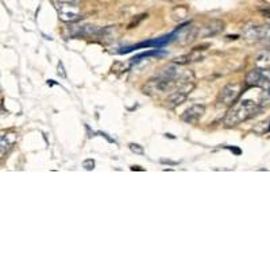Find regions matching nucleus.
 <instances>
[{
    "label": "nucleus",
    "mask_w": 270,
    "mask_h": 270,
    "mask_svg": "<svg viewBox=\"0 0 270 270\" xmlns=\"http://www.w3.org/2000/svg\"><path fill=\"white\" fill-rule=\"evenodd\" d=\"M57 73H58V76H61V77H66V73H65V71H64V66H62V62H60V64H58Z\"/></svg>",
    "instance_id": "obj_19"
},
{
    "label": "nucleus",
    "mask_w": 270,
    "mask_h": 270,
    "mask_svg": "<svg viewBox=\"0 0 270 270\" xmlns=\"http://www.w3.org/2000/svg\"><path fill=\"white\" fill-rule=\"evenodd\" d=\"M269 92H270V90H269Z\"/></svg>",
    "instance_id": "obj_23"
},
{
    "label": "nucleus",
    "mask_w": 270,
    "mask_h": 270,
    "mask_svg": "<svg viewBox=\"0 0 270 270\" xmlns=\"http://www.w3.org/2000/svg\"><path fill=\"white\" fill-rule=\"evenodd\" d=\"M83 166L85 167L87 170H93V169H95V161H93V160H85Z\"/></svg>",
    "instance_id": "obj_17"
},
{
    "label": "nucleus",
    "mask_w": 270,
    "mask_h": 270,
    "mask_svg": "<svg viewBox=\"0 0 270 270\" xmlns=\"http://www.w3.org/2000/svg\"><path fill=\"white\" fill-rule=\"evenodd\" d=\"M269 131H270V127H269Z\"/></svg>",
    "instance_id": "obj_22"
},
{
    "label": "nucleus",
    "mask_w": 270,
    "mask_h": 270,
    "mask_svg": "<svg viewBox=\"0 0 270 270\" xmlns=\"http://www.w3.org/2000/svg\"><path fill=\"white\" fill-rule=\"evenodd\" d=\"M179 84V80L174 78L164 77V76H157V77L149 80L148 83L142 87V92L149 96H154V95H161L164 92L172 90Z\"/></svg>",
    "instance_id": "obj_3"
},
{
    "label": "nucleus",
    "mask_w": 270,
    "mask_h": 270,
    "mask_svg": "<svg viewBox=\"0 0 270 270\" xmlns=\"http://www.w3.org/2000/svg\"><path fill=\"white\" fill-rule=\"evenodd\" d=\"M254 65L258 69H270V49H265L258 53L254 58Z\"/></svg>",
    "instance_id": "obj_9"
},
{
    "label": "nucleus",
    "mask_w": 270,
    "mask_h": 270,
    "mask_svg": "<svg viewBox=\"0 0 270 270\" xmlns=\"http://www.w3.org/2000/svg\"><path fill=\"white\" fill-rule=\"evenodd\" d=\"M240 95H242V84H227L225 88L220 90V93H219V102L223 103L225 105H230L231 107L232 104H235L238 102Z\"/></svg>",
    "instance_id": "obj_4"
},
{
    "label": "nucleus",
    "mask_w": 270,
    "mask_h": 270,
    "mask_svg": "<svg viewBox=\"0 0 270 270\" xmlns=\"http://www.w3.org/2000/svg\"><path fill=\"white\" fill-rule=\"evenodd\" d=\"M199 60V56H195V54H185V56H180V57H176L173 60L174 64L177 65H187L192 61Z\"/></svg>",
    "instance_id": "obj_14"
},
{
    "label": "nucleus",
    "mask_w": 270,
    "mask_h": 270,
    "mask_svg": "<svg viewBox=\"0 0 270 270\" xmlns=\"http://www.w3.org/2000/svg\"><path fill=\"white\" fill-rule=\"evenodd\" d=\"M187 99H188V95L185 93V92L177 90L176 92L170 93V95L166 97L165 103H166L167 108L173 109V108H176V107L181 105L182 103H185V102H187Z\"/></svg>",
    "instance_id": "obj_8"
},
{
    "label": "nucleus",
    "mask_w": 270,
    "mask_h": 270,
    "mask_svg": "<svg viewBox=\"0 0 270 270\" xmlns=\"http://www.w3.org/2000/svg\"><path fill=\"white\" fill-rule=\"evenodd\" d=\"M53 6L57 10L58 18L62 22H76L81 19V13L78 4L81 0H52Z\"/></svg>",
    "instance_id": "obj_2"
},
{
    "label": "nucleus",
    "mask_w": 270,
    "mask_h": 270,
    "mask_svg": "<svg viewBox=\"0 0 270 270\" xmlns=\"http://www.w3.org/2000/svg\"><path fill=\"white\" fill-rule=\"evenodd\" d=\"M111 69H112V72H115V73H120V72H124L126 66H124V64L120 62V61H116V62H114V65H112Z\"/></svg>",
    "instance_id": "obj_16"
},
{
    "label": "nucleus",
    "mask_w": 270,
    "mask_h": 270,
    "mask_svg": "<svg viewBox=\"0 0 270 270\" xmlns=\"http://www.w3.org/2000/svg\"><path fill=\"white\" fill-rule=\"evenodd\" d=\"M261 78H262V69H253L247 73V76H246V84L249 85V87H259V84H261Z\"/></svg>",
    "instance_id": "obj_11"
},
{
    "label": "nucleus",
    "mask_w": 270,
    "mask_h": 270,
    "mask_svg": "<svg viewBox=\"0 0 270 270\" xmlns=\"http://www.w3.org/2000/svg\"><path fill=\"white\" fill-rule=\"evenodd\" d=\"M15 142H16V135L14 133L1 134V136H0V153H1V157H4V154L13 148Z\"/></svg>",
    "instance_id": "obj_10"
},
{
    "label": "nucleus",
    "mask_w": 270,
    "mask_h": 270,
    "mask_svg": "<svg viewBox=\"0 0 270 270\" xmlns=\"http://www.w3.org/2000/svg\"><path fill=\"white\" fill-rule=\"evenodd\" d=\"M225 29V23L222 20L219 19H213L207 22L204 26H201L197 31V37H201V38H206V37H213L216 35L218 32H220Z\"/></svg>",
    "instance_id": "obj_7"
},
{
    "label": "nucleus",
    "mask_w": 270,
    "mask_h": 270,
    "mask_svg": "<svg viewBox=\"0 0 270 270\" xmlns=\"http://www.w3.org/2000/svg\"><path fill=\"white\" fill-rule=\"evenodd\" d=\"M145 16H148V15H145V14H143V15H139V18H138V19H136V20L134 19L133 22H131V23H130L129 29H134L135 26H138V23H139V22H141V20L145 18Z\"/></svg>",
    "instance_id": "obj_18"
},
{
    "label": "nucleus",
    "mask_w": 270,
    "mask_h": 270,
    "mask_svg": "<svg viewBox=\"0 0 270 270\" xmlns=\"http://www.w3.org/2000/svg\"><path fill=\"white\" fill-rule=\"evenodd\" d=\"M165 54H166V53L162 52V50H160V49H153V50H150V52L141 53V54L135 56L134 58H131V64H135V62H139V61H142L143 58L157 57V56H165Z\"/></svg>",
    "instance_id": "obj_13"
},
{
    "label": "nucleus",
    "mask_w": 270,
    "mask_h": 270,
    "mask_svg": "<svg viewBox=\"0 0 270 270\" xmlns=\"http://www.w3.org/2000/svg\"><path fill=\"white\" fill-rule=\"evenodd\" d=\"M130 150L135 153V154H143L145 153V150L142 148L141 145H138V143H130Z\"/></svg>",
    "instance_id": "obj_15"
},
{
    "label": "nucleus",
    "mask_w": 270,
    "mask_h": 270,
    "mask_svg": "<svg viewBox=\"0 0 270 270\" xmlns=\"http://www.w3.org/2000/svg\"><path fill=\"white\" fill-rule=\"evenodd\" d=\"M204 114H206V107L203 104H193L184 111V114L181 115V119H182V122L188 123V124H196Z\"/></svg>",
    "instance_id": "obj_6"
},
{
    "label": "nucleus",
    "mask_w": 270,
    "mask_h": 270,
    "mask_svg": "<svg viewBox=\"0 0 270 270\" xmlns=\"http://www.w3.org/2000/svg\"><path fill=\"white\" fill-rule=\"evenodd\" d=\"M244 37L251 42H264L270 45V26H249L244 30Z\"/></svg>",
    "instance_id": "obj_5"
},
{
    "label": "nucleus",
    "mask_w": 270,
    "mask_h": 270,
    "mask_svg": "<svg viewBox=\"0 0 270 270\" xmlns=\"http://www.w3.org/2000/svg\"><path fill=\"white\" fill-rule=\"evenodd\" d=\"M162 164H169V165H176V162L173 161H166V160H162Z\"/></svg>",
    "instance_id": "obj_20"
},
{
    "label": "nucleus",
    "mask_w": 270,
    "mask_h": 270,
    "mask_svg": "<svg viewBox=\"0 0 270 270\" xmlns=\"http://www.w3.org/2000/svg\"><path fill=\"white\" fill-rule=\"evenodd\" d=\"M131 170H142V169L139 166H133L131 167Z\"/></svg>",
    "instance_id": "obj_21"
},
{
    "label": "nucleus",
    "mask_w": 270,
    "mask_h": 270,
    "mask_svg": "<svg viewBox=\"0 0 270 270\" xmlns=\"http://www.w3.org/2000/svg\"><path fill=\"white\" fill-rule=\"evenodd\" d=\"M189 15V11L185 6H176L172 11V18H173L176 22H182L185 20Z\"/></svg>",
    "instance_id": "obj_12"
},
{
    "label": "nucleus",
    "mask_w": 270,
    "mask_h": 270,
    "mask_svg": "<svg viewBox=\"0 0 270 270\" xmlns=\"http://www.w3.org/2000/svg\"><path fill=\"white\" fill-rule=\"evenodd\" d=\"M261 102H262L261 93L253 92L251 95H249V90H247L244 96L238 99V102L232 104L231 108L228 109L225 118V124L227 127H232V126H237L239 123L250 119L259 109Z\"/></svg>",
    "instance_id": "obj_1"
}]
</instances>
